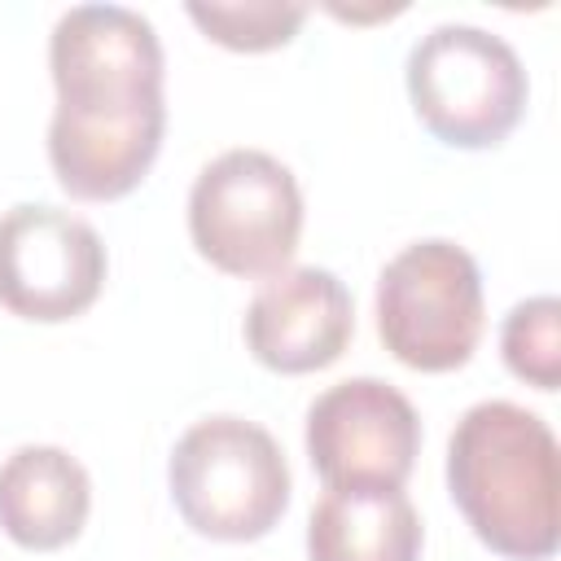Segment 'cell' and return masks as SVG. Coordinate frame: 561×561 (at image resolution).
Instances as JSON below:
<instances>
[{
	"label": "cell",
	"mask_w": 561,
	"mask_h": 561,
	"mask_svg": "<svg viewBox=\"0 0 561 561\" xmlns=\"http://www.w3.org/2000/svg\"><path fill=\"white\" fill-rule=\"evenodd\" d=\"M57 110L48 162L75 202H118L153 167L167 131L162 39L123 4H75L48 39Z\"/></svg>",
	"instance_id": "cell-1"
},
{
	"label": "cell",
	"mask_w": 561,
	"mask_h": 561,
	"mask_svg": "<svg viewBox=\"0 0 561 561\" xmlns=\"http://www.w3.org/2000/svg\"><path fill=\"white\" fill-rule=\"evenodd\" d=\"M447 495L504 561H548L561 539V460L548 421L508 399L473 403L447 438Z\"/></svg>",
	"instance_id": "cell-2"
},
{
	"label": "cell",
	"mask_w": 561,
	"mask_h": 561,
	"mask_svg": "<svg viewBox=\"0 0 561 561\" xmlns=\"http://www.w3.org/2000/svg\"><path fill=\"white\" fill-rule=\"evenodd\" d=\"M175 513L219 543L263 539L289 508V465L280 443L245 416L188 425L167 460Z\"/></svg>",
	"instance_id": "cell-3"
},
{
	"label": "cell",
	"mask_w": 561,
	"mask_h": 561,
	"mask_svg": "<svg viewBox=\"0 0 561 561\" xmlns=\"http://www.w3.org/2000/svg\"><path fill=\"white\" fill-rule=\"evenodd\" d=\"M188 237L224 276L267 280L285 272L302 237V188L294 171L263 149L210 158L188 188Z\"/></svg>",
	"instance_id": "cell-4"
},
{
	"label": "cell",
	"mask_w": 561,
	"mask_h": 561,
	"mask_svg": "<svg viewBox=\"0 0 561 561\" xmlns=\"http://www.w3.org/2000/svg\"><path fill=\"white\" fill-rule=\"evenodd\" d=\"M526 70L508 39L443 22L408 53V101L425 131L451 149H495L526 114Z\"/></svg>",
	"instance_id": "cell-5"
},
{
	"label": "cell",
	"mask_w": 561,
	"mask_h": 561,
	"mask_svg": "<svg viewBox=\"0 0 561 561\" xmlns=\"http://www.w3.org/2000/svg\"><path fill=\"white\" fill-rule=\"evenodd\" d=\"M486 329L482 272L456 241L403 245L377 276V333L416 373H456L473 359Z\"/></svg>",
	"instance_id": "cell-6"
},
{
	"label": "cell",
	"mask_w": 561,
	"mask_h": 561,
	"mask_svg": "<svg viewBox=\"0 0 561 561\" xmlns=\"http://www.w3.org/2000/svg\"><path fill=\"white\" fill-rule=\"evenodd\" d=\"M105 285V245L70 210L22 202L0 215V307L18 320L61 324L83 316Z\"/></svg>",
	"instance_id": "cell-7"
},
{
	"label": "cell",
	"mask_w": 561,
	"mask_h": 561,
	"mask_svg": "<svg viewBox=\"0 0 561 561\" xmlns=\"http://www.w3.org/2000/svg\"><path fill=\"white\" fill-rule=\"evenodd\" d=\"M307 460L329 491L403 486L421 451V416L381 377L329 386L307 408Z\"/></svg>",
	"instance_id": "cell-8"
},
{
	"label": "cell",
	"mask_w": 561,
	"mask_h": 561,
	"mask_svg": "<svg viewBox=\"0 0 561 561\" xmlns=\"http://www.w3.org/2000/svg\"><path fill=\"white\" fill-rule=\"evenodd\" d=\"M241 333L263 368L285 377L320 373L351 346L355 302L329 267H285L259 285Z\"/></svg>",
	"instance_id": "cell-9"
},
{
	"label": "cell",
	"mask_w": 561,
	"mask_h": 561,
	"mask_svg": "<svg viewBox=\"0 0 561 561\" xmlns=\"http://www.w3.org/2000/svg\"><path fill=\"white\" fill-rule=\"evenodd\" d=\"M92 513L88 469L53 443H26L0 465V530L26 552H57L79 539Z\"/></svg>",
	"instance_id": "cell-10"
},
{
	"label": "cell",
	"mask_w": 561,
	"mask_h": 561,
	"mask_svg": "<svg viewBox=\"0 0 561 561\" xmlns=\"http://www.w3.org/2000/svg\"><path fill=\"white\" fill-rule=\"evenodd\" d=\"M421 513L403 486L324 491L307 522V561H416Z\"/></svg>",
	"instance_id": "cell-11"
},
{
	"label": "cell",
	"mask_w": 561,
	"mask_h": 561,
	"mask_svg": "<svg viewBox=\"0 0 561 561\" xmlns=\"http://www.w3.org/2000/svg\"><path fill=\"white\" fill-rule=\"evenodd\" d=\"M500 355L517 381L552 394L561 386V302L552 294L517 302L500 324Z\"/></svg>",
	"instance_id": "cell-12"
},
{
	"label": "cell",
	"mask_w": 561,
	"mask_h": 561,
	"mask_svg": "<svg viewBox=\"0 0 561 561\" xmlns=\"http://www.w3.org/2000/svg\"><path fill=\"white\" fill-rule=\"evenodd\" d=\"M188 18L232 53H272L302 31L307 4H188Z\"/></svg>",
	"instance_id": "cell-13"
}]
</instances>
